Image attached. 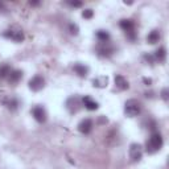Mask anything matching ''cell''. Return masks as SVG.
Returning a JSON list of instances; mask_svg holds the SVG:
<instances>
[{"instance_id": "cell-21", "label": "cell", "mask_w": 169, "mask_h": 169, "mask_svg": "<svg viewBox=\"0 0 169 169\" xmlns=\"http://www.w3.org/2000/svg\"><path fill=\"white\" fill-rule=\"evenodd\" d=\"M7 106L9 107V108H12V110H15V108L17 107V102H16L15 99H11L9 102H7Z\"/></svg>"}, {"instance_id": "cell-16", "label": "cell", "mask_w": 169, "mask_h": 169, "mask_svg": "<svg viewBox=\"0 0 169 169\" xmlns=\"http://www.w3.org/2000/svg\"><path fill=\"white\" fill-rule=\"evenodd\" d=\"M96 37H98L102 42H107L108 38H110V34H108L106 31H98L96 32Z\"/></svg>"}, {"instance_id": "cell-5", "label": "cell", "mask_w": 169, "mask_h": 169, "mask_svg": "<svg viewBox=\"0 0 169 169\" xmlns=\"http://www.w3.org/2000/svg\"><path fill=\"white\" fill-rule=\"evenodd\" d=\"M44 86H45V81L40 75H36L29 81V88L32 91H40L44 88Z\"/></svg>"}, {"instance_id": "cell-7", "label": "cell", "mask_w": 169, "mask_h": 169, "mask_svg": "<svg viewBox=\"0 0 169 169\" xmlns=\"http://www.w3.org/2000/svg\"><path fill=\"white\" fill-rule=\"evenodd\" d=\"M78 130H79V132H82L84 135L90 134L91 130H92V120L91 119H83L82 122L78 124Z\"/></svg>"}, {"instance_id": "cell-11", "label": "cell", "mask_w": 169, "mask_h": 169, "mask_svg": "<svg viewBox=\"0 0 169 169\" xmlns=\"http://www.w3.org/2000/svg\"><path fill=\"white\" fill-rule=\"evenodd\" d=\"M83 104H84V107L87 108V110H90V111H94L98 108V103L95 102V100H92L90 96H84L83 98Z\"/></svg>"}, {"instance_id": "cell-20", "label": "cell", "mask_w": 169, "mask_h": 169, "mask_svg": "<svg viewBox=\"0 0 169 169\" xmlns=\"http://www.w3.org/2000/svg\"><path fill=\"white\" fill-rule=\"evenodd\" d=\"M92 15H94V11H92V9H84L82 12V16L84 19H91Z\"/></svg>"}, {"instance_id": "cell-15", "label": "cell", "mask_w": 169, "mask_h": 169, "mask_svg": "<svg viewBox=\"0 0 169 169\" xmlns=\"http://www.w3.org/2000/svg\"><path fill=\"white\" fill-rule=\"evenodd\" d=\"M159 40H160V34L157 31H152L147 37V41L149 44H156V42H159Z\"/></svg>"}, {"instance_id": "cell-24", "label": "cell", "mask_w": 169, "mask_h": 169, "mask_svg": "<svg viewBox=\"0 0 169 169\" xmlns=\"http://www.w3.org/2000/svg\"><path fill=\"white\" fill-rule=\"evenodd\" d=\"M38 2H31V5H38Z\"/></svg>"}, {"instance_id": "cell-18", "label": "cell", "mask_w": 169, "mask_h": 169, "mask_svg": "<svg viewBox=\"0 0 169 169\" xmlns=\"http://www.w3.org/2000/svg\"><path fill=\"white\" fill-rule=\"evenodd\" d=\"M9 73H11V69H9V67H8L7 65H5V66H2V67H0V77H2V78L7 77V75L9 74Z\"/></svg>"}, {"instance_id": "cell-10", "label": "cell", "mask_w": 169, "mask_h": 169, "mask_svg": "<svg viewBox=\"0 0 169 169\" xmlns=\"http://www.w3.org/2000/svg\"><path fill=\"white\" fill-rule=\"evenodd\" d=\"M21 78H23V73L20 70H11V73L8 74V81H9V83H17Z\"/></svg>"}, {"instance_id": "cell-23", "label": "cell", "mask_w": 169, "mask_h": 169, "mask_svg": "<svg viewBox=\"0 0 169 169\" xmlns=\"http://www.w3.org/2000/svg\"><path fill=\"white\" fill-rule=\"evenodd\" d=\"M69 4H70L71 7H81L82 5L81 2H69Z\"/></svg>"}, {"instance_id": "cell-6", "label": "cell", "mask_w": 169, "mask_h": 169, "mask_svg": "<svg viewBox=\"0 0 169 169\" xmlns=\"http://www.w3.org/2000/svg\"><path fill=\"white\" fill-rule=\"evenodd\" d=\"M32 114H33L34 119L37 120L38 123H45L46 122V112L42 107H40V106L34 107L33 110H32Z\"/></svg>"}, {"instance_id": "cell-26", "label": "cell", "mask_w": 169, "mask_h": 169, "mask_svg": "<svg viewBox=\"0 0 169 169\" xmlns=\"http://www.w3.org/2000/svg\"><path fill=\"white\" fill-rule=\"evenodd\" d=\"M3 8H4V5H3L2 3H0V9H3Z\"/></svg>"}, {"instance_id": "cell-2", "label": "cell", "mask_w": 169, "mask_h": 169, "mask_svg": "<svg viewBox=\"0 0 169 169\" xmlns=\"http://www.w3.org/2000/svg\"><path fill=\"white\" fill-rule=\"evenodd\" d=\"M140 111H142V106H140V103L136 99H130L124 104V112H126V115L130 116V118L138 116L140 114Z\"/></svg>"}, {"instance_id": "cell-12", "label": "cell", "mask_w": 169, "mask_h": 169, "mask_svg": "<svg viewBox=\"0 0 169 169\" xmlns=\"http://www.w3.org/2000/svg\"><path fill=\"white\" fill-rule=\"evenodd\" d=\"M107 83H108V78L107 77H98L92 81V86L94 87H99V88H104L107 87Z\"/></svg>"}, {"instance_id": "cell-1", "label": "cell", "mask_w": 169, "mask_h": 169, "mask_svg": "<svg viewBox=\"0 0 169 169\" xmlns=\"http://www.w3.org/2000/svg\"><path fill=\"white\" fill-rule=\"evenodd\" d=\"M161 147H163V138H161V135L157 134V132L152 134L149 140L147 142V151L149 152V153H155V152H157V151L161 149Z\"/></svg>"}, {"instance_id": "cell-17", "label": "cell", "mask_w": 169, "mask_h": 169, "mask_svg": "<svg viewBox=\"0 0 169 169\" xmlns=\"http://www.w3.org/2000/svg\"><path fill=\"white\" fill-rule=\"evenodd\" d=\"M98 52L100 56H110L112 53V48H107V46H103V48H98Z\"/></svg>"}, {"instance_id": "cell-13", "label": "cell", "mask_w": 169, "mask_h": 169, "mask_svg": "<svg viewBox=\"0 0 169 169\" xmlns=\"http://www.w3.org/2000/svg\"><path fill=\"white\" fill-rule=\"evenodd\" d=\"M74 71L77 73L79 77H86L87 75V71H88V69L84 65H81V63H77V65H74Z\"/></svg>"}, {"instance_id": "cell-14", "label": "cell", "mask_w": 169, "mask_h": 169, "mask_svg": "<svg viewBox=\"0 0 169 169\" xmlns=\"http://www.w3.org/2000/svg\"><path fill=\"white\" fill-rule=\"evenodd\" d=\"M165 48H159L155 52V56H153V58L155 59H157L159 62H163L164 59H165V57H167V53H165Z\"/></svg>"}, {"instance_id": "cell-22", "label": "cell", "mask_w": 169, "mask_h": 169, "mask_svg": "<svg viewBox=\"0 0 169 169\" xmlns=\"http://www.w3.org/2000/svg\"><path fill=\"white\" fill-rule=\"evenodd\" d=\"M161 98L165 100V102H168V88H164L161 91Z\"/></svg>"}, {"instance_id": "cell-9", "label": "cell", "mask_w": 169, "mask_h": 169, "mask_svg": "<svg viewBox=\"0 0 169 169\" xmlns=\"http://www.w3.org/2000/svg\"><path fill=\"white\" fill-rule=\"evenodd\" d=\"M115 84H116V87H118V88H120V90H127V88H128L127 79L124 78L123 75H120V74L115 75Z\"/></svg>"}, {"instance_id": "cell-8", "label": "cell", "mask_w": 169, "mask_h": 169, "mask_svg": "<svg viewBox=\"0 0 169 169\" xmlns=\"http://www.w3.org/2000/svg\"><path fill=\"white\" fill-rule=\"evenodd\" d=\"M4 36L8 38H11V40H13L16 42H21L24 40V33L21 31H8L4 33Z\"/></svg>"}, {"instance_id": "cell-3", "label": "cell", "mask_w": 169, "mask_h": 169, "mask_svg": "<svg viewBox=\"0 0 169 169\" xmlns=\"http://www.w3.org/2000/svg\"><path fill=\"white\" fill-rule=\"evenodd\" d=\"M143 157V148L140 144H131L130 146V159H131V161H134V163H138L140 161Z\"/></svg>"}, {"instance_id": "cell-4", "label": "cell", "mask_w": 169, "mask_h": 169, "mask_svg": "<svg viewBox=\"0 0 169 169\" xmlns=\"http://www.w3.org/2000/svg\"><path fill=\"white\" fill-rule=\"evenodd\" d=\"M120 28L126 32V34L131 40H135V24L131 20H122L120 21Z\"/></svg>"}, {"instance_id": "cell-25", "label": "cell", "mask_w": 169, "mask_h": 169, "mask_svg": "<svg viewBox=\"0 0 169 169\" xmlns=\"http://www.w3.org/2000/svg\"><path fill=\"white\" fill-rule=\"evenodd\" d=\"M144 82H146L147 84H149V83H151L152 81H151V79H147V78H144Z\"/></svg>"}, {"instance_id": "cell-19", "label": "cell", "mask_w": 169, "mask_h": 169, "mask_svg": "<svg viewBox=\"0 0 169 169\" xmlns=\"http://www.w3.org/2000/svg\"><path fill=\"white\" fill-rule=\"evenodd\" d=\"M69 29H70V33L71 34H78V32H79V28H78L77 24H70Z\"/></svg>"}]
</instances>
